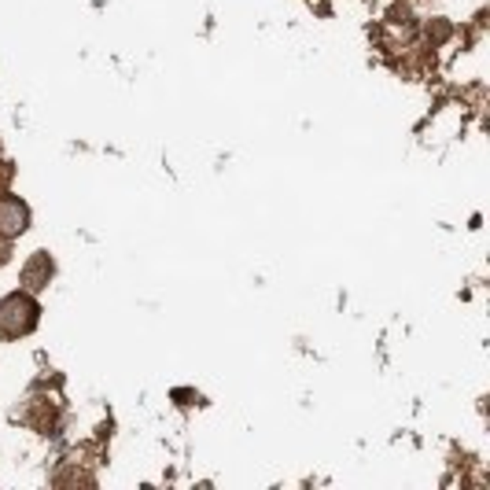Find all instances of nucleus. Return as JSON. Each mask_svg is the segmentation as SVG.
I'll return each mask as SVG.
<instances>
[{"label":"nucleus","instance_id":"f257e3e1","mask_svg":"<svg viewBox=\"0 0 490 490\" xmlns=\"http://www.w3.org/2000/svg\"><path fill=\"white\" fill-rule=\"evenodd\" d=\"M41 321V306L34 295L26 292H11L0 299V339H19L30 336Z\"/></svg>","mask_w":490,"mask_h":490},{"label":"nucleus","instance_id":"f03ea898","mask_svg":"<svg viewBox=\"0 0 490 490\" xmlns=\"http://www.w3.org/2000/svg\"><path fill=\"white\" fill-rule=\"evenodd\" d=\"M30 229V207L19 196H0V236L15 240Z\"/></svg>","mask_w":490,"mask_h":490},{"label":"nucleus","instance_id":"7ed1b4c3","mask_svg":"<svg viewBox=\"0 0 490 490\" xmlns=\"http://www.w3.org/2000/svg\"><path fill=\"white\" fill-rule=\"evenodd\" d=\"M52 280V258L45 251H37L30 262L22 266V284L30 287V292H37V287H45Z\"/></svg>","mask_w":490,"mask_h":490},{"label":"nucleus","instance_id":"20e7f679","mask_svg":"<svg viewBox=\"0 0 490 490\" xmlns=\"http://www.w3.org/2000/svg\"><path fill=\"white\" fill-rule=\"evenodd\" d=\"M8 254H11V251H8V240H4V236H0V266H4V262H8Z\"/></svg>","mask_w":490,"mask_h":490}]
</instances>
